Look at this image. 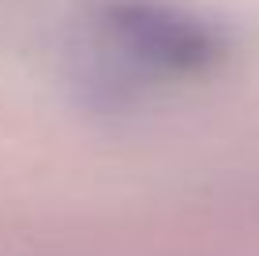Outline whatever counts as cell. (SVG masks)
I'll return each mask as SVG.
<instances>
[{
    "label": "cell",
    "instance_id": "obj_1",
    "mask_svg": "<svg viewBox=\"0 0 259 256\" xmlns=\"http://www.w3.org/2000/svg\"><path fill=\"white\" fill-rule=\"evenodd\" d=\"M98 34L124 64L158 79L207 76L226 57V42L210 23L158 0H109L98 15Z\"/></svg>",
    "mask_w": 259,
    "mask_h": 256
}]
</instances>
